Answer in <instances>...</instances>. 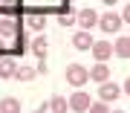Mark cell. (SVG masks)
Here are the masks:
<instances>
[{"label": "cell", "instance_id": "5bb4252c", "mask_svg": "<svg viewBox=\"0 0 130 113\" xmlns=\"http://www.w3.org/2000/svg\"><path fill=\"white\" fill-rule=\"evenodd\" d=\"M18 20H12V18H0V38H12L14 32H18Z\"/></svg>", "mask_w": 130, "mask_h": 113}, {"label": "cell", "instance_id": "5b68a950", "mask_svg": "<svg viewBox=\"0 0 130 113\" xmlns=\"http://www.w3.org/2000/svg\"><path fill=\"white\" fill-rule=\"evenodd\" d=\"M90 52H93V58H95V61H107V58L113 55V44H110V41H93Z\"/></svg>", "mask_w": 130, "mask_h": 113}, {"label": "cell", "instance_id": "8992f818", "mask_svg": "<svg viewBox=\"0 0 130 113\" xmlns=\"http://www.w3.org/2000/svg\"><path fill=\"white\" fill-rule=\"evenodd\" d=\"M26 26L32 29V32L41 35L43 29H46V15H43V12H38V9H35V12H29V15H26Z\"/></svg>", "mask_w": 130, "mask_h": 113}, {"label": "cell", "instance_id": "ac0fdd59", "mask_svg": "<svg viewBox=\"0 0 130 113\" xmlns=\"http://www.w3.org/2000/svg\"><path fill=\"white\" fill-rule=\"evenodd\" d=\"M72 20H75V18H72V15H61V18H58V23H61V26H70V23H72Z\"/></svg>", "mask_w": 130, "mask_h": 113}, {"label": "cell", "instance_id": "4fadbf2b", "mask_svg": "<svg viewBox=\"0 0 130 113\" xmlns=\"http://www.w3.org/2000/svg\"><path fill=\"white\" fill-rule=\"evenodd\" d=\"M46 110L49 113H67L70 107H67V99H64V96H52L49 104H46Z\"/></svg>", "mask_w": 130, "mask_h": 113}, {"label": "cell", "instance_id": "603a6c76", "mask_svg": "<svg viewBox=\"0 0 130 113\" xmlns=\"http://www.w3.org/2000/svg\"><path fill=\"white\" fill-rule=\"evenodd\" d=\"M113 113H124V110H113Z\"/></svg>", "mask_w": 130, "mask_h": 113}, {"label": "cell", "instance_id": "8fae6325", "mask_svg": "<svg viewBox=\"0 0 130 113\" xmlns=\"http://www.w3.org/2000/svg\"><path fill=\"white\" fill-rule=\"evenodd\" d=\"M35 75H38V70H35V67L23 64V67H18V70H14V75H12V78H18V81H32Z\"/></svg>", "mask_w": 130, "mask_h": 113}, {"label": "cell", "instance_id": "9a60e30c", "mask_svg": "<svg viewBox=\"0 0 130 113\" xmlns=\"http://www.w3.org/2000/svg\"><path fill=\"white\" fill-rule=\"evenodd\" d=\"M14 70H18V64L12 58H0V78H12Z\"/></svg>", "mask_w": 130, "mask_h": 113}, {"label": "cell", "instance_id": "7c38bea8", "mask_svg": "<svg viewBox=\"0 0 130 113\" xmlns=\"http://www.w3.org/2000/svg\"><path fill=\"white\" fill-rule=\"evenodd\" d=\"M0 113H20V102L14 99V96H6V99H0Z\"/></svg>", "mask_w": 130, "mask_h": 113}, {"label": "cell", "instance_id": "7402d4cb", "mask_svg": "<svg viewBox=\"0 0 130 113\" xmlns=\"http://www.w3.org/2000/svg\"><path fill=\"white\" fill-rule=\"evenodd\" d=\"M35 113H46V107H43V104H41V107H38V110H35Z\"/></svg>", "mask_w": 130, "mask_h": 113}, {"label": "cell", "instance_id": "d6986e66", "mask_svg": "<svg viewBox=\"0 0 130 113\" xmlns=\"http://www.w3.org/2000/svg\"><path fill=\"white\" fill-rule=\"evenodd\" d=\"M38 73H46V58H38V67H35Z\"/></svg>", "mask_w": 130, "mask_h": 113}, {"label": "cell", "instance_id": "ba28073f", "mask_svg": "<svg viewBox=\"0 0 130 113\" xmlns=\"http://www.w3.org/2000/svg\"><path fill=\"white\" fill-rule=\"evenodd\" d=\"M72 47L75 49H90V47H93V35H90V29H81V32L72 35Z\"/></svg>", "mask_w": 130, "mask_h": 113}, {"label": "cell", "instance_id": "2e32d148", "mask_svg": "<svg viewBox=\"0 0 130 113\" xmlns=\"http://www.w3.org/2000/svg\"><path fill=\"white\" fill-rule=\"evenodd\" d=\"M113 52H116L119 58H127V55H130V41H127L124 35H121V38H119L116 44H113Z\"/></svg>", "mask_w": 130, "mask_h": 113}, {"label": "cell", "instance_id": "44dd1931", "mask_svg": "<svg viewBox=\"0 0 130 113\" xmlns=\"http://www.w3.org/2000/svg\"><path fill=\"white\" fill-rule=\"evenodd\" d=\"M3 52H6V44H3V41H0V58H3Z\"/></svg>", "mask_w": 130, "mask_h": 113}, {"label": "cell", "instance_id": "30bf717a", "mask_svg": "<svg viewBox=\"0 0 130 113\" xmlns=\"http://www.w3.org/2000/svg\"><path fill=\"white\" fill-rule=\"evenodd\" d=\"M29 49H32L38 58H43V55H46V35H43V32H41V35H35V38H32V44H29Z\"/></svg>", "mask_w": 130, "mask_h": 113}, {"label": "cell", "instance_id": "52a82bcc", "mask_svg": "<svg viewBox=\"0 0 130 113\" xmlns=\"http://www.w3.org/2000/svg\"><path fill=\"white\" fill-rule=\"evenodd\" d=\"M87 73H90V78H93V81H98V84L110 78V67H107L104 61H95V67H90Z\"/></svg>", "mask_w": 130, "mask_h": 113}, {"label": "cell", "instance_id": "7a4b0ae2", "mask_svg": "<svg viewBox=\"0 0 130 113\" xmlns=\"http://www.w3.org/2000/svg\"><path fill=\"white\" fill-rule=\"evenodd\" d=\"M90 102H93V99H90V93H84V90H78V87H75V93L67 99V107H70V110H75V113H87Z\"/></svg>", "mask_w": 130, "mask_h": 113}, {"label": "cell", "instance_id": "6da1fadb", "mask_svg": "<svg viewBox=\"0 0 130 113\" xmlns=\"http://www.w3.org/2000/svg\"><path fill=\"white\" fill-rule=\"evenodd\" d=\"M64 78H67V84H72V87H84L90 81V73H87L84 64H70L67 73H64Z\"/></svg>", "mask_w": 130, "mask_h": 113}, {"label": "cell", "instance_id": "ffe728a7", "mask_svg": "<svg viewBox=\"0 0 130 113\" xmlns=\"http://www.w3.org/2000/svg\"><path fill=\"white\" fill-rule=\"evenodd\" d=\"M101 3H107V6H116V3H119V0H101Z\"/></svg>", "mask_w": 130, "mask_h": 113}, {"label": "cell", "instance_id": "277c9868", "mask_svg": "<svg viewBox=\"0 0 130 113\" xmlns=\"http://www.w3.org/2000/svg\"><path fill=\"white\" fill-rule=\"evenodd\" d=\"M121 23L124 20L119 18V15H113V12H107V15H98V20H95V26H101L104 32H119Z\"/></svg>", "mask_w": 130, "mask_h": 113}, {"label": "cell", "instance_id": "9c48e42d", "mask_svg": "<svg viewBox=\"0 0 130 113\" xmlns=\"http://www.w3.org/2000/svg\"><path fill=\"white\" fill-rule=\"evenodd\" d=\"M95 20H98V12H95V9H81V12H78V23H81V29H93Z\"/></svg>", "mask_w": 130, "mask_h": 113}, {"label": "cell", "instance_id": "3957f363", "mask_svg": "<svg viewBox=\"0 0 130 113\" xmlns=\"http://www.w3.org/2000/svg\"><path fill=\"white\" fill-rule=\"evenodd\" d=\"M119 96H121V87L119 84H113L110 78L101 81V87H98V102H107V104H110V102H116Z\"/></svg>", "mask_w": 130, "mask_h": 113}, {"label": "cell", "instance_id": "e0dca14e", "mask_svg": "<svg viewBox=\"0 0 130 113\" xmlns=\"http://www.w3.org/2000/svg\"><path fill=\"white\" fill-rule=\"evenodd\" d=\"M87 113H110V104L107 102H90Z\"/></svg>", "mask_w": 130, "mask_h": 113}]
</instances>
